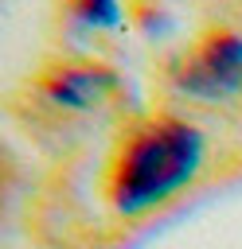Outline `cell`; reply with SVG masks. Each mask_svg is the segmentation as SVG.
Instances as JSON below:
<instances>
[{
    "mask_svg": "<svg viewBox=\"0 0 242 249\" xmlns=\"http://www.w3.org/2000/svg\"><path fill=\"white\" fill-rule=\"evenodd\" d=\"M207 140L187 121H156L141 128L113 171V206L121 214H144L183 191L203 167Z\"/></svg>",
    "mask_w": 242,
    "mask_h": 249,
    "instance_id": "obj_1",
    "label": "cell"
},
{
    "mask_svg": "<svg viewBox=\"0 0 242 249\" xmlns=\"http://www.w3.org/2000/svg\"><path fill=\"white\" fill-rule=\"evenodd\" d=\"M176 86L187 97L199 101H222L242 89V35L238 31H215L207 35L180 66Z\"/></svg>",
    "mask_w": 242,
    "mask_h": 249,
    "instance_id": "obj_2",
    "label": "cell"
},
{
    "mask_svg": "<svg viewBox=\"0 0 242 249\" xmlns=\"http://www.w3.org/2000/svg\"><path fill=\"white\" fill-rule=\"evenodd\" d=\"M117 86V74L109 66H98V62H82V66H62L55 70L47 82H43V93L47 101H55L59 109H94L101 97H109Z\"/></svg>",
    "mask_w": 242,
    "mask_h": 249,
    "instance_id": "obj_3",
    "label": "cell"
},
{
    "mask_svg": "<svg viewBox=\"0 0 242 249\" xmlns=\"http://www.w3.org/2000/svg\"><path fill=\"white\" fill-rule=\"evenodd\" d=\"M74 19L82 27H117L125 19V12L113 0H78L74 4Z\"/></svg>",
    "mask_w": 242,
    "mask_h": 249,
    "instance_id": "obj_4",
    "label": "cell"
}]
</instances>
